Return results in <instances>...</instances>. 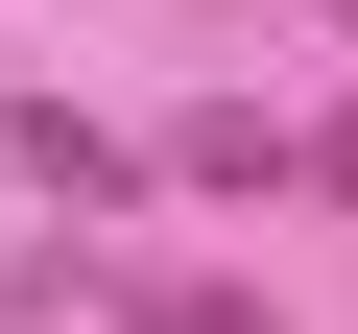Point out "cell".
<instances>
[{
	"instance_id": "obj_4",
	"label": "cell",
	"mask_w": 358,
	"mask_h": 334,
	"mask_svg": "<svg viewBox=\"0 0 358 334\" xmlns=\"http://www.w3.org/2000/svg\"><path fill=\"white\" fill-rule=\"evenodd\" d=\"M310 191H334V215H358V119H310Z\"/></svg>"
},
{
	"instance_id": "obj_2",
	"label": "cell",
	"mask_w": 358,
	"mask_h": 334,
	"mask_svg": "<svg viewBox=\"0 0 358 334\" xmlns=\"http://www.w3.org/2000/svg\"><path fill=\"white\" fill-rule=\"evenodd\" d=\"M96 310H120V334H287V310L215 286V263H96Z\"/></svg>"
},
{
	"instance_id": "obj_5",
	"label": "cell",
	"mask_w": 358,
	"mask_h": 334,
	"mask_svg": "<svg viewBox=\"0 0 358 334\" xmlns=\"http://www.w3.org/2000/svg\"><path fill=\"white\" fill-rule=\"evenodd\" d=\"M334 24H358V0H334Z\"/></svg>"
},
{
	"instance_id": "obj_1",
	"label": "cell",
	"mask_w": 358,
	"mask_h": 334,
	"mask_svg": "<svg viewBox=\"0 0 358 334\" xmlns=\"http://www.w3.org/2000/svg\"><path fill=\"white\" fill-rule=\"evenodd\" d=\"M167 191H310V119H263V96H192V119H167Z\"/></svg>"
},
{
	"instance_id": "obj_3",
	"label": "cell",
	"mask_w": 358,
	"mask_h": 334,
	"mask_svg": "<svg viewBox=\"0 0 358 334\" xmlns=\"http://www.w3.org/2000/svg\"><path fill=\"white\" fill-rule=\"evenodd\" d=\"M24 167H48L72 215H120V191H143V143H120V119H72V96H24Z\"/></svg>"
}]
</instances>
